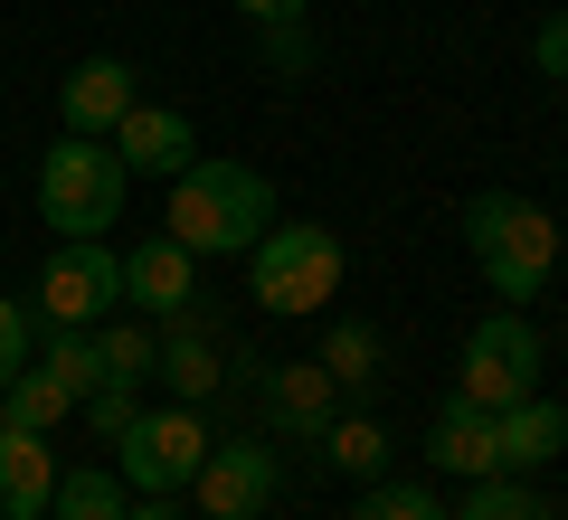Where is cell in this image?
<instances>
[{
  "mask_svg": "<svg viewBox=\"0 0 568 520\" xmlns=\"http://www.w3.org/2000/svg\"><path fill=\"white\" fill-rule=\"evenodd\" d=\"M58 501V455L29 426H0V520H48Z\"/></svg>",
  "mask_w": 568,
  "mask_h": 520,
  "instance_id": "obj_16",
  "label": "cell"
},
{
  "mask_svg": "<svg viewBox=\"0 0 568 520\" xmlns=\"http://www.w3.org/2000/svg\"><path fill=\"white\" fill-rule=\"evenodd\" d=\"M85 417H95V436H104V445H114V436H123V426H133V417H142V388H95V398H85Z\"/></svg>",
  "mask_w": 568,
  "mask_h": 520,
  "instance_id": "obj_26",
  "label": "cell"
},
{
  "mask_svg": "<svg viewBox=\"0 0 568 520\" xmlns=\"http://www.w3.org/2000/svg\"><path fill=\"white\" fill-rule=\"evenodd\" d=\"M123 190H133V171H123L114 142H95V133H67L58 152L39 161V218L58 227V237H104V227L123 218Z\"/></svg>",
  "mask_w": 568,
  "mask_h": 520,
  "instance_id": "obj_3",
  "label": "cell"
},
{
  "mask_svg": "<svg viewBox=\"0 0 568 520\" xmlns=\"http://www.w3.org/2000/svg\"><path fill=\"white\" fill-rule=\"evenodd\" d=\"M559 246H568V208H559Z\"/></svg>",
  "mask_w": 568,
  "mask_h": 520,
  "instance_id": "obj_30",
  "label": "cell"
},
{
  "mask_svg": "<svg viewBox=\"0 0 568 520\" xmlns=\"http://www.w3.org/2000/svg\"><path fill=\"white\" fill-rule=\"evenodd\" d=\"M190 492H200V520H256L265 501L284 492V455L265 436H219Z\"/></svg>",
  "mask_w": 568,
  "mask_h": 520,
  "instance_id": "obj_8",
  "label": "cell"
},
{
  "mask_svg": "<svg viewBox=\"0 0 568 520\" xmlns=\"http://www.w3.org/2000/svg\"><path fill=\"white\" fill-rule=\"evenodd\" d=\"M351 520H446V501H436V492H426V482H361V511H351Z\"/></svg>",
  "mask_w": 568,
  "mask_h": 520,
  "instance_id": "obj_24",
  "label": "cell"
},
{
  "mask_svg": "<svg viewBox=\"0 0 568 520\" xmlns=\"http://www.w3.org/2000/svg\"><path fill=\"white\" fill-rule=\"evenodd\" d=\"M446 520H559V511H549V501L530 492V482H511V473H484V482H474V492L455 501Z\"/></svg>",
  "mask_w": 568,
  "mask_h": 520,
  "instance_id": "obj_23",
  "label": "cell"
},
{
  "mask_svg": "<svg viewBox=\"0 0 568 520\" xmlns=\"http://www.w3.org/2000/svg\"><path fill=\"white\" fill-rule=\"evenodd\" d=\"M123 520H181V511H171V492H142V501H133Z\"/></svg>",
  "mask_w": 568,
  "mask_h": 520,
  "instance_id": "obj_29",
  "label": "cell"
},
{
  "mask_svg": "<svg viewBox=\"0 0 568 520\" xmlns=\"http://www.w3.org/2000/svg\"><path fill=\"white\" fill-rule=\"evenodd\" d=\"M426 463H436V473H465V482L503 473V445H493V407L446 398V407H436V426H426Z\"/></svg>",
  "mask_w": 568,
  "mask_h": 520,
  "instance_id": "obj_15",
  "label": "cell"
},
{
  "mask_svg": "<svg viewBox=\"0 0 568 520\" xmlns=\"http://www.w3.org/2000/svg\"><path fill=\"white\" fill-rule=\"evenodd\" d=\"M142 104V77L123 58H85V67H67V85H58V114H67V133H114L123 114Z\"/></svg>",
  "mask_w": 568,
  "mask_h": 520,
  "instance_id": "obj_13",
  "label": "cell"
},
{
  "mask_svg": "<svg viewBox=\"0 0 568 520\" xmlns=\"http://www.w3.org/2000/svg\"><path fill=\"white\" fill-rule=\"evenodd\" d=\"M190 294H200V256H190L171 227H162V237H142L133 256H123V303H142V322H171Z\"/></svg>",
  "mask_w": 568,
  "mask_h": 520,
  "instance_id": "obj_12",
  "label": "cell"
},
{
  "mask_svg": "<svg viewBox=\"0 0 568 520\" xmlns=\"http://www.w3.org/2000/svg\"><path fill=\"white\" fill-rule=\"evenodd\" d=\"M493 445H503V473L511 482H530V473H549V463L568 455V407L549 398H521V407H493Z\"/></svg>",
  "mask_w": 568,
  "mask_h": 520,
  "instance_id": "obj_14",
  "label": "cell"
},
{
  "mask_svg": "<svg viewBox=\"0 0 568 520\" xmlns=\"http://www.w3.org/2000/svg\"><path fill=\"white\" fill-rule=\"evenodd\" d=\"M67 417H77V398H67V388H58V379H48V369H39V360H29V369H20V379L0 388V426H29V436H58V426H67Z\"/></svg>",
  "mask_w": 568,
  "mask_h": 520,
  "instance_id": "obj_21",
  "label": "cell"
},
{
  "mask_svg": "<svg viewBox=\"0 0 568 520\" xmlns=\"http://www.w3.org/2000/svg\"><path fill=\"white\" fill-rule=\"evenodd\" d=\"M313 455H323L332 473H351V482H379V473H388V455H398V445H388V426L369 417V407H342V417L323 426V445H313Z\"/></svg>",
  "mask_w": 568,
  "mask_h": 520,
  "instance_id": "obj_18",
  "label": "cell"
},
{
  "mask_svg": "<svg viewBox=\"0 0 568 520\" xmlns=\"http://www.w3.org/2000/svg\"><path fill=\"white\" fill-rule=\"evenodd\" d=\"M162 227L190 256H246L275 227V181L246 171V161H227V152H200L190 171H171V218Z\"/></svg>",
  "mask_w": 568,
  "mask_h": 520,
  "instance_id": "obj_1",
  "label": "cell"
},
{
  "mask_svg": "<svg viewBox=\"0 0 568 520\" xmlns=\"http://www.w3.org/2000/svg\"><path fill=\"white\" fill-rule=\"evenodd\" d=\"M465 246H474V265H484V284L503 303H530L549 284V265H559V218L540 200H521V190H474Z\"/></svg>",
  "mask_w": 568,
  "mask_h": 520,
  "instance_id": "obj_2",
  "label": "cell"
},
{
  "mask_svg": "<svg viewBox=\"0 0 568 520\" xmlns=\"http://www.w3.org/2000/svg\"><path fill=\"white\" fill-rule=\"evenodd\" d=\"M246 284H256V303L275 322H304L323 313L332 294H342V237L332 227H265L256 246H246Z\"/></svg>",
  "mask_w": 568,
  "mask_h": 520,
  "instance_id": "obj_4",
  "label": "cell"
},
{
  "mask_svg": "<svg viewBox=\"0 0 568 520\" xmlns=\"http://www.w3.org/2000/svg\"><path fill=\"white\" fill-rule=\"evenodd\" d=\"M313 360L332 369V388H342V407H369L388 388V340L369 332V322H323V350Z\"/></svg>",
  "mask_w": 568,
  "mask_h": 520,
  "instance_id": "obj_17",
  "label": "cell"
},
{
  "mask_svg": "<svg viewBox=\"0 0 568 520\" xmlns=\"http://www.w3.org/2000/svg\"><path fill=\"white\" fill-rule=\"evenodd\" d=\"M256 39H265V67H275V77H313V67H323L313 20H275V29H256Z\"/></svg>",
  "mask_w": 568,
  "mask_h": 520,
  "instance_id": "obj_25",
  "label": "cell"
},
{
  "mask_svg": "<svg viewBox=\"0 0 568 520\" xmlns=\"http://www.w3.org/2000/svg\"><path fill=\"white\" fill-rule=\"evenodd\" d=\"M123 511H133V482H123L114 463H58L48 520H123Z\"/></svg>",
  "mask_w": 568,
  "mask_h": 520,
  "instance_id": "obj_19",
  "label": "cell"
},
{
  "mask_svg": "<svg viewBox=\"0 0 568 520\" xmlns=\"http://www.w3.org/2000/svg\"><path fill=\"white\" fill-rule=\"evenodd\" d=\"M455 398H474V407H521V398H540V332H530V313H484V322L465 332Z\"/></svg>",
  "mask_w": 568,
  "mask_h": 520,
  "instance_id": "obj_6",
  "label": "cell"
},
{
  "mask_svg": "<svg viewBox=\"0 0 568 520\" xmlns=\"http://www.w3.org/2000/svg\"><path fill=\"white\" fill-rule=\"evenodd\" d=\"M0 388H10V369H0Z\"/></svg>",
  "mask_w": 568,
  "mask_h": 520,
  "instance_id": "obj_31",
  "label": "cell"
},
{
  "mask_svg": "<svg viewBox=\"0 0 568 520\" xmlns=\"http://www.w3.org/2000/svg\"><path fill=\"white\" fill-rule=\"evenodd\" d=\"M39 369H48V379H58L67 388V398H95V388H104V360H95V332H48V322H39Z\"/></svg>",
  "mask_w": 568,
  "mask_h": 520,
  "instance_id": "obj_22",
  "label": "cell"
},
{
  "mask_svg": "<svg viewBox=\"0 0 568 520\" xmlns=\"http://www.w3.org/2000/svg\"><path fill=\"white\" fill-rule=\"evenodd\" d=\"M104 142H114V161L133 171V181H171V171H190V161H200V133H190L181 104H133Z\"/></svg>",
  "mask_w": 568,
  "mask_h": 520,
  "instance_id": "obj_11",
  "label": "cell"
},
{
  "mask_svg": "<svg viewBox=\"0 0 568 520\" xmlns=\"http://www.w3.org/2000/svg\"><path fill=\"white\" fill-rule=\"evenodd\" d=\"M237 10H246V29H275V20H304L313 0H237Z\"/></svg>",
  "mask_w": 568,
  "mask_h": 520,
  "instance_id": "obj_28",
  "label": "cell"
},
{
  "mask_svg": "<svg viewBox=\"0 0 568 520\" xmlns=\"http://www.w3.org/2000/svg\"><path fill=\"white\" fill-rule=\"evenodd\" d=\"M256 407H265V436L275 445H323V426L342 417V388H332L323 360H265Z\"/></svg>",
  "mask_w": 568,
  "mask_h": 520,
  "instance_id": "obj_10",
  "label": "cell"
},
{
  "mask_svg": "<svg viewBox=\"0 0 568 520\" xmlns=\"http://www.w3.org/2000/svg\"><path fill=\"white\" fill-rule=\"evenodd\" d=\"M95 360H104V388H142V379H152V360H162V332H152V322L104 313L95 322Z\"/></svg>",
  "mask_w": 568,
  "mask_h": 520,
  "instance_id": "obj_20",
  "label": "cell"
},
{
  "mask_svg": "<svg viewBox=\"0 0 568 520\" xmlns=\"http://www.w3.org/2000/svg\"><path fill=\"white\" fill-rule=\"evenodd\" d=\"M530 67H540L549 85H568V10H559V20H540V39H530Z\"/></svg>",
  "mask_w": 568,
  "mask_h": 520,
  "instance_id": "obj_27",
  "label": "cell"
},
{
  "mask_svg": "<svg viewBox=\"0 0 568 520\" xmlns=\"http://www.w3.org/2000/svg\"><path fill=\"white\" fill-rule=\"evenodd\" d=\"M152 332H162V360H152V379L171 388V398L181 407H209L227 388V350H219V303L209 294H190L181 313L171 322H152Z\"/></svg>",
  "mask_w": 568,
  "mask_h": 520,
  "instance_id": "obj_9",
  "label": "cell"
},
{
  "mask_svg": "<svg viewBox=\"0 0 568 520\" xmlns=\"http://www.w3.org/2000/svg\"><path fill=\"white\" fill-rule=\"evenodd\" d=\"M209 445H219V436H209V417L171 398V407H142V417L114 436V473L133 482V492H171V501H181L190 482H200Z\"/></svg>",
  "mask_w": 568,
  "mask_h": 520,
  "instance_id": "obj_5",
  "label": "cell"
},
{
  "mask_svg": "<svg viewBox=\"0 0 568 520\" xmlns=\"http://www.w3.org/2000/svg\"><path fill=\"white\" fill-rule=\"evenodd\" d=\"M123 303V256L104 237H58V256L39 265V322L48 332H95Z\"/></svg>",
  "mask_w": 568,
  "mask_h": 520,
  "instance_id": "obj_7",
  "label": "cell"
}]
</instances>
